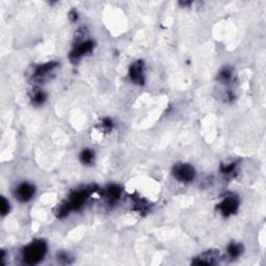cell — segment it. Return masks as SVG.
Masks as SVG:
<instances>
[{
  "label": "cell",
  "mask_w": 266,
  "mask_h": 266,
  "mask_svg": "<svg viewBox=\"0 0 266 266\" xmlns=\"http://www.w3.org/2000/svg\"><path fill=\"white\" fill-rule=\"evenodd\" d=\"M122 194V189L119 185H116V184H111V185L107 186L103 191H102V196H103L104 200L112 205L115 204L120 198Z\"/></svg>",
  "instance_id": "30bf717a"
},
{
  "label": "cell",
  "mask_w": 266,
  "mask_h": 266,
  "mask_svg": "<svg viewBox=\"0 0 266 266\" xmlns=\"http://www.w3.org/2000/svg\"><path fill=\"white\" fill-rule=\"evenodd\" d=\"M227 253L231 259H236L243 253V245L241 243L232 242L228 245Z\"/></svg>",
  "instance_id": "4fadbf2b"
},
{
  "label": "cell",
  "mask_w": 266,
  "mask_h": 266,
  "mask_svg": "<svg viewBox=\"0 0 266 266\" xmlns=\"http://www.w3.org/2000/svg\"><path fill=\"white\" fill-rule=\"evenodd\" d=\"M235 78H236V75H235V71L231 67H223L220 71L219 76H218L219 81H221L222 85H226V86L233 85V83L235 81Z\"/></svg>",
  "instance_id": "8fae6325"
},
{
  "label": "cell",
  "mask_w": 266,
  "mask_h": 266,
  "mask_svg": "<svg viewBox=\"0 0 266 266\" xmlns=\"http://www.w3.org/2000/svg\"><path fill=\"white\" fill-rule=\"evenodd\" d=\"M173 176L182 183H189L196 177V171L188 163H177L173 168Z\"/></svg>",
  "instance_id": "277c9868"
},
{
  "label": "cell",
  "mask_w": 266,
  "mask_h": 266,
  "mask_svg": "<svg viewBox=\"0 0 266 266\" xmlns=\"http://www.w3.org/2000/svg\"><path fill=\"white\" fill-rule=\"evenodd\" d=\"M47 252V244L44 240H35L24 248L22 252L23 261L28 265L38 264L43 260Z\"/></svg>",
  "instance_id": "6da1fadb"
},
{
  "label": "cell",
  "mask_w": 266,
  "mask_h": 266,
  "mask_svg": "<svg viewBox=\"0 0 266 266\" xmlns=\"http://www.w3.org/2000/svg\"><path fill=\"white\" fill-rule=\"evenodd\" d=\"M72 258L69 257V255L66 254V253H60L58 256H57V261H59L61 264H70L71 262H72Z\"/></svg>",
  "instance_id": "ac0fdd59"
},
{
  "label": "cell",
  "mask_w": 266,
  "mask_h": 266,
  "mask_svg": "<svg viewBox=\"0 0 266 266\" xmlns=\"http://www.w3.org/2000/svg\"><path fill=\"white\" fill-rule=\"evenodd\" d=\"M94 46L95 44L91 40L76 41L75 47L72 49V51H71V53L69 55L71 63L77 64L81 58L89 54L91 51H93Z\"/></svg>",
  "instance_id": "3957f363"
},
{
  "label": "cell",
  "mask_w": 266,
  "mask_h": 266,
  "mask_svg": "<svg viewBox=\"0 0 266 266\" xmlns=\"http://www.w3.org/2000/svg\"><path fill=\"white\" fill-rule=\"evenodd\" d=\"M221 253L217 250H210L202 253L191 262L196 265H216L221 261Z\"/></svg>",
  "instance_id": "9c48e42d"
},
{
  "label": "cell",
  "mask_w": 266,
  "mask_h": 266,
  "mask_svg": "<svg viewBox=\"0 0 266 266\" xmlns=\"http://www.w3.org/2000/svg\"><path fill=\"white\" fill-rule=\"evenodd\" d=\"M221 173L224 177L233 178L234 174H236V165L235 163H230V165H224L221 167Z\"/></svg>",
  "instance_id": "9a60e30c"
},
{
  "label": "cell",
  "mask_w": 266,
  "mask_h": 266,
  "mask_svg": "<svg viewBox=\"0 0 266 266\" xmlns=\"http://www.w3.org/2000/svg\"><path fill=\"white\" fill-rule=\"evenodd\" d=\"M239 208V200L235 194H228L218 205V209L223 217H231L237 212Z\"/></svg>",
  "instance_id": "5b68a950"
},
{
  "label": "cell",
  "mask_w": 266,
  "mask_h": 266,
  "mask_svg": "<svg viewBox=\"0 0 266 266\" xmlns=\"http://www.w3.org/2000/svg\"><path fill=\"white\" fill-rule=\"evenodd\" d=\"M9 211V203L6 201L4 197H1V205H0V212H1V216L5 217Z\"/></svg>",
  "instance_id": "2e32d148"
},
{
  "label": "cell",
  "mask_w": 266,
  "mask_h": 266,
  "mask_svg": "<svg viewBox=\"0 0 266 266\" xmlns=\"http://www.w3.org/2000/svg\"><path fill=\"white\" fill-rule=\"evenodd\" d=\"M35 192H36V188L33 184L23 182L21 184H19V185L16 187L14 193H15V198L19 202L26 203L34 198Z\"/></svg>",
  "instance_id": "ba28073f"
},
{
  "label": "cell",
  "mask_w": 266,
  "mask_h": 266,
  "mask_svg": "<svg viewBox=\"0 0 266 266\" xmlns=\"http://www.w3.org/2000/svg\"><path fill=\"white\" fill-rule=\"evenodd\" d=\"M79 158H80L81 162L84 163V165L89 166V165H91V163L94 162L95 153H94L93 150H90V149H85V150L81 151Z\"/></svg>",
  "instance_id": "5bb4252c"
},
{
  "label": "cell",
  "mask_w": 266,
  "mask_h": 266,
  "mask_svg": "<svg viewBox=\"0 0 266 266\" xmlns=\"http://www.w3.org/2000/svg\"><path fill=\"white\" fill-rule=\"evenodd\" d=\"M129 77L132 83L138 86L145 85V64L142 60H135L129 68Z\"/></svg>",
  "instance_id": "52a82bcc"
},
{
  "label": "cell",
  "mask_w": 266,
  "mask_h": 266,
  "mask_svg": "<svg viewBox=\"0 0 266 266\" xmlns=\"http://www.w3.org/2000/svg\"><path fill=\"white\" fill-rule=\"evenodd\" d=\"M112 127H114V123H112V121L110 119L106 118V119L102 120L101 128H103L106 132H109L112 129Z\"/></svg>",
  "instance_id": "e0dca14e"
},
{
  "label": "cell",
  "mask_w": 266,
  "mask_h": 266,
  "mask_svg": "<svg viewBox=\"0 0 266 266\" xmlns=\"http://www.w3.org/2000/svg\"><path fill=\"white\" fill-rule=\"evenodd\" d=\"M95 192V187H85L79 188L70 193L67 202H64L68 207L69 211L77 210L83 207L89 197Z\"/></svg>",
  "instance_id": "7a4b0ae2"
},
{
  "label": "cell",
  "mask_w": 266,
  "mask_h": 266,
  "mask_svg": "<svg viewBox=\"0 0 266 266\" xmlns=\"http://www.w3.org/2000/svg\"><path fill=\"white\" fill-rule=\"evenodd\" d=\"M46 99H47L46 94L42 89H40L38 88H35L32 90V93H30V100H32V103L36 106L42 105L46 101Z\"/></svg>",
  "instance_id": "7c38bea8"
},
{
  "label": "cell",
  "mask_w": 266,
  "mask_h": 266,
  "mask_svg": "<svg viewBox=\"0 0 266 266\" xmlns=\"http://www.w3.org/2000/svg\"><path fill=\"white\" fill-rule=\"evenodd\" d=\"M58 64L55 63V61H50V63L41 65L36 68L35 72L32 76L33 80L35 83H45L48 79H50L51 74L53 73V71L57 68Z\"/></svg>",
  "instance_id": "8992f818"
}]
</instances>
